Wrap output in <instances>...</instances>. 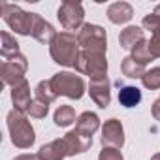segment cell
<instances>
[{"label":"cell","mask_w":160,"mask_h":160,"mask_svg":"<svg viewBox=\"0 0 160 160\" xmlns=\"http://www.w3.org/2000/svg\"><path fill=\"white\" fill-rule=\"evenodd\" d=\"M98 128H100V117L92 111H83L75 121V130L85 136H91V138Z\"/></svg>","instance_id":"obj_17"},{"label":"cell","mask_w":160,"mask_h":160,"mask_svg":"<svg viewBox=\"0 0 160 160\" xmlns=\"http://www.w3.org/2000/svg\"><path fill=\"white\" fill-rule=\"evenodd\" d=\"M38 154H40L42 160H64V158L68 156V154H66V147H64L62 138L53 139V141L42 145L40 151H38Z\"/></svg>","instance_id":"obj_16"},{"label":"cell","mask_w":160,"mask_h":160,"mask_svg":"<svg viewBox=\"0 0 160 160\" xmlns=\"http://www.w3.org/2000/svg\"><path fill=\"white\" fill-rule=\"evenodd\" d=\"M141 102V91L138 87H121L119 91V104L124 108H136Z\"/></svg>","instance_id":"obj_20"},{"label":"cell","mask_w":160,"mask_h":160,"mask_svg":"<svg viewBox=\"0 0 160 160\" xmlns=\"http://www.w3.org/2000/svg\"><path fill=\"white\" fill-rule=\"evenodd\" d=\"M0 13H2L4 23H6L15 34L32 36L34 23H36V13L25 12V10H21L17 4H8V2H2V4H0Z\"/></svg>","instance_id":"obj_3"},{"label":"cell","mask_w":160,"mask_h":160,"mask_svg":"<svg viewBox=\"0 0 160 160\" xmlns=\"http://www.w3.org/2000/svg\"><path fill=\"white\" fill-rule=\"evenodd\" d=\"M51 85L58 96H66L70 100H79L85 94V81L81 75H75L73 72H58L51 77Z\"/></svg>","instance_id":"obj_4"},{"label":"cell","mask_w":160,"mask_h":160,"mask_svg":"<svg viewBox=\"0 0 160 160\" xmlns=\"http://www.w3.org/2000/svg\"><path fill=\"white\" fill-rule=\"evenodd\" d=\"M151 160H160V152H156V154H152V156H151Z\"/></svg>","instance_id":"obj_31"},{"label":"cell","mask_w":160,"mask_h":160,"mask_svg":"<svg viewBox=\"0 0 160 160\" xmlns=\"http://www.w3.org/2000/svg\"><path fill=\"white\" fill-rule=\"evenodd\" d=\"M132 17H134V8L128 2H122V0H121V2L109 4V8H108V19L113 25H124Z\"/></svg>","instance_id":"obj_12"},{"label":"cell","mask_w":160,"mask_h":160,"mask_svg":"<svg viewBox=\"0 0 160 160\" xmlns=\"http://www.w3.org/2000/svg\"><path fill=\"white\" fill-rule=\"evenodd\" d=\"M64 147H66V154L68 156H75V154H81L85 151L91 149L92 145V138L91 136H85L81 132H77V130H70L64 138Z\"/></svg>","instance_id":"obj_11"},{"label":"cell","mask_w":160,"mask_h":160,"mask_svg":"<svg viewBox=\"0 0 160 160\" xmlns=\"http://www.w3.org/2000/svg\"><path fill=\"white\" fill-rule=\"evenodd\" d=\"M36 98L38 100H42V102H47V104H51V102H55L57 98H58V94L55 92V89H53V85H51V79H43V81H40L38 85H36Z\"/></svg>","instance_id":"obj_22"},{"label":"cell","mask_w":160,"mask_h":160,"mask_svg":"<svg viewBox=\"0 0 160 160\" xmlns=\"http://www.w3.org/2000/svg\"><path fill=\"white\" fill-rule=\"evenodd\" d=\"M102 147L121 149L124 145V126L119 119H108L102 126Z\"/></svg>","instance_id":"obj_9"},{"label":"cell","mask_w":160,"mask_h":160,"mask_svg":"<svg viewBox=\"0 0 160 160\" xmlns=\"http://www.w3.org/2000/svg\"><path fill=\"white\" fill-rule=\"evenodd\" d=\"M6 124H8L10 139L17 149H30L34 145L36 132H34V126L30 124V121L27 119L25 111L12 109L6 117Z\"/></svg>","instance_id":"obj_2"},{"label":"cell","mask_w":160,"mask_h":160,"mask_svg":"<svg viewBox=\"0 0 160 160\" xmlns=\"http://www.w3.org/2000/svg\"><path fill=\"white\" fill-rule=\"evenodd\" d=\"M57 17L62 25V28L66 32H72V30H79L85 23V10H83V4L81 2H75V0H64V2L58 6L57 10Z\"/></svg>","instance_id":"obj_6"},{"label":"cell","mask_w":160,"mask_h":160,"mask_svg":"<svg viewBox=\"0 0 160 160\" xmlns=\"http://www.w3.org/2000/svg\"><path fill=\"white\" fill-rule=\"evenodd\" d=\"M53 121H55L57 126L66 128V126H70V124H73V122L77 121L75 109H73L72 106H58L57 111H55V115H53Z\"/></svg>","instance_id":"obj_21"},{"label":"cell","mask_w":160,"mask_h":160,"mask_svg":"<svg viewBox=\"0 0 160 160\" xmlns=\"http://www.w3.org/2000/svg\"><path fill=\"white\" fill-rule=\"evenodd\" d=\"M77 42L81 49H91V51H108V34L100 25L85 23L77 32Z\"/></svg>","instance_id":"obj_7"},{"label":"cell","mask_w":160,"mask_h":160,"mask_svg":"<svg viewBox=\"0 0 160 160\" xmlns=\"http://www.w3.org/2000/svg\"><path fill=\"white\" fill-rule=\"evenodd\" d=\"M58 32L55 30V27L49 23V21H45L40 13H36V23H34V30H32V38L34 40H38L40 43H51L53 40H55V36H57Z\"/></svg>","instance_id":"obj_13"},{"label":"cell","mask_w":160,"mask_h":160,"mask_svg":"<svg viewBox=\"0 0 160 160\" xmlns=\"http://www.w3.org/2000/svg\"><path fill=\"white\" fill-rule=\"evenodd\" d=\"M158 27H160V15H156L154 12L149 13V15H145L143 21H141V28H145L149 32H154Z\"/></svg>","instance_id":"obj_27"},{"label":"cell","mask_w":160,"mask_h":160,"mask_svg":"<svg viewBox=\"0 0 160 160\" xmlns=\"http://www.w3.org/2000/svg\"><path fill=\"white\" fill-rule=\"evenodd\" d=\"M13 160H42V158H40V154L36 152V154H19V156H15Z\"/></svg>","instance_id":"obj_30"},{"label":"cell","mask_w":160,"mask_h":160,"mask_svg":"<svg viewBox=\"0 0 160 160\" xmlns=\"http://www.w3.org/2000/svg\"><path fill=\"white\" fill-rule=\"evenodd\" d=\"M143 40H145L143 28H141V27H136V25H130V27L122 28L121 34H119V43H121V47H122V49H130V51H132L139 42H143Z\"/></svg>","instance_id":"obj_15"},{"label":"cell","mask_w":160,"mask_h":160,"mask_svg":"<svg viewBox=\"0 0 160 160\" xmlns=\"http://www.w3.org/2000/svg\"><path fill=\"white\" fill-rule=\"evenodd\" d=\"M98 160H124V156L115 147H102V151L98 154Z\"/></svg>","instance_id":"obj_26"},{"label":"cell","mask_w":160,"mask_h":160,"mask_svg":"<svg viewBox=\"0 0 160 160\" xmlns=\"http://www.w3.org/2000/svg\"><path fill=\"white\" fill-rule=\"evenodd\" d=\"M151 113H152V117L156 119V121H160V96L152 102V108H151Z\"/></svg>","instance_id":"obj_29"},{"label":"cell","mask_w":160,"mask_h":160,"mask_svg":"<svg viewBox=\"0 0 160 160\" xmlns=\"http://www.w3.org/2000/svg\"><path fill=\"white\" fill-rule=\"evenodd\" d=\"M141 83H143V87L149 89V91H156V89H160V66L147 70L145 75L141 77Z\"/></svg>","instance_id":"obj_24"},{"label":"cell","mask_w":160,"mask_h":160,"mask_svg":"<svg viewBox=\"0 0 160 160\" xmlns=\"http://www.w3.org/2000/svg\"><path fill=\"white\" fill-rule=\"evenodd\" d=\"M12 102H13V109H19V111H25L28 109V106L32 104V98H30V85L25 79L23 83L12 87Z\"/></svg>","instance_id":"obj_14"},{"label":"cell","mask_w":160,"mask_h":160,"mask_svg":"<svg viewBox=\"0 0 160 160\" xmlns=\"http://www.w3.org/2000/svg\"><path fill=\"white\" fill-rule=\"evenodd\" d=\"M28 70V60L23 53L6 58L2 62V68H0V75H2V81L10 87H15L19 83L25 81V73Z\"/></svg>","instance_id":"obj_8"},{"label":"cell","mask_w":160,"mask_h":160,"mask_svg":"<svg viewBox=\"0 0 160 160\" xmlns=\"http://www.w3.org/2000/svg\"><path fill=\"white\" fill-rule=\"evenodd\" d=\"M75 70L83 75H89L91 79L104 77V75H108V57L102 51L81 49L77 64H75Z\"/></svg>","instance_id":"obj_5"},{"label":"cell","mask_w":160,"mask_h":160,"mask_svg":"<svg viewBox=\"0 0 160 160\" xmlns=\"http://www.w3.org/2000/svg\"><path fill=\"white\" fill-rule=\"evenodd\" d=\"M19 43L15 40V36H12L10 32H2L0 34V55H2V58H12L15 55H19Z\"/></svg>","instance_id":"obj_18"},{"label":"cell","mask_w":160,"mask_h":160,"mask_svg":"<svg viewBox=\"0 0 160 160\" xmlns=\"http://www.w3.org/2000/svg\"><path fill=\"white\" fill-rule=\"evenodd\" d=\"M89 94H91L92 102L102 109H106L111 104V83H109L108 75L91 79L89 81Z\"/></svg>","instance_id":"obj_10"},{"label":"cell","mask_w":160,"mask_h":160,"mask_svg":"<svg viewBox=\"0 0 160 160\" xmlns=\"http://www.w3.org/2000/svg\"><path fill=\"white\" fill-rule=\"evenodd\" d=\"M47 113H49V104H47V102H42V100H38V98H34L32 104H30L28 109H27V115H30L32 119H43Z\"/></svg>","instance_id":"obj_25"},{"label":"cell","mask_w":160,"mask_h":160,"mask_svg":"<svg viewBox=\"0 0 160 160\" xmlns=\"http://www.w3.org/2000/svg\"><path fill=\"white\" fill-rule=\"evenodd\" d=\"M154 13H156V15H160V4H158V6L154 8Z\"/></svg>","instance_id":"obj_32"},{"label":"cell","mask_w":160,"mask_h":160,"mask_svg":"<svg viewBox=\"0 0 160 160\" xmlns=\"http://www.w3.org/2000/svg\"><path fill=\"white\" fill-rule=\"evenodd\" d=\"M121 72H122V75H126V77H130V79H141L147 70H145L143 64L136 62L132 57H124V58L121 60Z\"/></svg>","instance_id":"obj_19"},{"label":"cell","mask_w":160,"mask_h":160,"mask_svg":"<svg viewBox=\"0 0 160 160\" xmlns=\"http://www.w3.org/2000/svg\"><path fill=\"white\" fill-rule=\"evenodd\" d=\"M136 62H139V64H147V62H151V60H154V57H152V53H151V49H149V40H143V42H139L134 49H132V55H130Z\"/></svg>","instance_id":"obj_23"},{"label":"cell","mask_w":160,"mask_h":160,"mask_svg":"<svg viewBox=\"0 0 160 160\" xmlns=\"http://www.w3.org/2000/svg\"><path fill=\"white\" fill-rule=\"evenodd\" d=\"M79 53H81V45H79L77 36L73 32L62 30L49 43V55H51L53 62L66 66V68H75Z\"/></svg>","instance_id":"obj_1"},{"label":"cell","mask_w":160,"mask_h":160,"mask_svg":"<svg viewBox=\"0 0 160 160\" xmlns=\"http://www.w3.org/2000/svg\"><path fill=\"white\" fill-rule=\"evenodd\" d=\"M149 49H151V53H152L154 58H160V27H158L154 32H151Z\"/></svg>","instance_id":"obj_28"}]
</instances>
